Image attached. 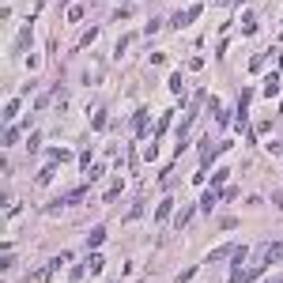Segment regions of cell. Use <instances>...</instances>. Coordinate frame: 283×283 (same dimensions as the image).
<instances>
[{
	"label": "cell",
	"instance_id": "obj_1",
	"mask_svg": "<svg viewBox=\"0 0 283 283\" xmlns=\"http://www.w3.org/2000/svg\"><path fill=\"white\" fill-rule=\"evenodd\" d=\"M193 212H200V208H197V204H185L182 215L174 219V230H185V226H189V219H193Z\"/></svg>",
	"mask_w": 283,
	"mask_h": 283
},
{
	"label": "cell",
	"instance_id": "obj_2",
	"mask_svg": "<svg viewBox=\"0 0 283 283\" xmlns=\"http://www.w3.org/2000/svg\"><path fill=\"white\" fill-rule=\"evenodd\" d=\"M276 261H283V238L272 242L268 249H264V264H276Z\"/></svg>",
	"mask_w": 283,
	"mask_h": 283
},
{
	"label": "cell",
	"instance_id": "obj_3",
	"mask_svg": "<svg viewBox=\"0 0 283 283\" xmlns=\"http://www.w3.org/2000/svg\"><path fill=\"white\" fill-rule=\"evenodd\" d=\"M102 242H106V226H95V230L87 234V249H99Z\"/></svg>",
	"mask_w": 283,
	"mask_h": 283
},
{
	"label": "cell",
	"instance_id": "obj_4",
	"mask_svg": "<svg viewBox=\"0 0 283 283\" xmlns=\"http://www.w3.org/2000/svg\"><path fill=\"white\" fill-rule=\"evenodd\" d=\"M170 208H174V197H166V200L155 208V219H159V223H166V219H170Z\"/></svg>",
	"mask_w": 283,
	"mask_h": 283
},
{
	"label": "cell",
	"instance_id": "obj_5",
	"mask_svg": "<svg viewBox=\"0 0 283 283\" xmlns=\"http://www.w3.org/2000/svg\"><path fill=\"white\" fill-rule=\"evenodd\" d=\"M193 19H189V12H174V19H170V27L174 30H182V27H189Z\"/></svg>",
	"mask_w": 283,
	"mask_h": 283
},
{
	"label": "cell",
	"instance_id": "obj_6",
	"mask_svg": "<svg viewBox=\"0 0 283 283\" xmlns=\"http://www.w3.org/2000/svg\"><path fill=\"white\" fill-rule=\"evenodd\" d=\"M197 208H200V212H204V215H208V212H212V208H215V193H204V197L197 200Z\"/></svg>",
	"mask_w": 283,
	"mask_h": 283
},
{
	"label": "cell",
	"instance_id": "obj_7",
	"mask_svg": "<svg viewBox=\"0 0 283 283\" xmlns=\"http://www.w3.org/2000/svg\"><path fill=\"white\" fill-rule=\"evenodd\" d=\"M234 249H238V245H219V249H212V253H208V261H223V257H230Z\"/></svg>",
	"mask_w": 283,
	"mask_h": 283
},
{
	"label": "cell",
	"instance_id": "obj_8",
	"mask_svg": "<svg viewBox=\"0 0 283 283\" xmlns=\"http://www.w3.org/2000/svg\"><path fill=\"white\" fill-rule=\"evenodd\" d=\"M242 34H257V15H253V12L242 19Z\"/></svg>",
	"mask_w": 283,
	"mask_h": 283
},
{
	"label": "cell",
	"instance_id": "obj_9",
	"mask_svg": "<svg viewBox=\"0 0 283 283\" xmlns=\"http://www.w3.org/2000/svg\"><path fill=\"white\" fill-rule=\"evenodd\" d=\"M53 272H57V264H53V261H49V264H45V268L38 272L34 280H38V283H49V280H53Z\"/></svg>",
	"mask_w": 283,
	"mask_h": 283
},
{
	"label": "cell",
	"instance_id": "obj_10",
	"mask_svg": "<svg viewBox=\"0 0 283 283\" xmlns=\"http://www.w3.org/2000/svg\"><path fill=\"white\" fill-rule=\"evenodd\" d=\"M226 178H230V170H226V166H223V170H215V174H212V193H215V189H219V185L226 182Z\"/></svg>",
	"mask_w": 283,
	"mask_h": 283
},
{
	"label": "cell",
	"instance_id": "obj_11",
	"mask_svg": "<svg viewBox=\"0 0 283 283\" xmlns=\"http://www.w3.org/2000/svg\"><path fill=\"white\" fill-rule=\"evenodd\" d=\"M87 268H91V272H102V268H106V261H102L99 253H91V257H87Z\"/></svg>",
	"mask_w": 283,
	"mask_h": 283
},
{
	"label": "cell",
	"instance_id": "obj_12",
	"mask_svg": "<svg viewBox=\"0 0 283 283\" xmlns=\"http://www.w3.org/2000/svg\"><path fill=\"white\" fill-rule=\"evenodd\" d=\"M19 136H23V128H8V132H4V147H12Z\"/></svg>",
	"mask_w": 283,
	"mask_h": 283
},
{
	"label": "cell",
	"instance_id": "obj_13",
	"mask_svg": "<svg viewBox=\"0 0 283 283\" xmlns=\"http://www.w3.org/2000/svg\"><path fill=\"white\" fill-rule=\"evenodd\" d=\"M276 91H280V76H268L264 80V95H276Z\"/></svg>",
	"mask_w": 283,
	"mask_h": 283
},
{
	"label": "cell",
	"instance_id": "obj_14",
	"mask_svg": "<svg viewBox=\"0 0 283 283\" xmlns=\"http://www.w3.org/2000/svg\"><path fill=\"white\" fill-rule=\"evenodd\" d=\"M132 38H136V34H125V38H121V42H117V49H113V57H121L128 49V45H132Z\"/></svg>",
	"mask_w": 283,
	"mask_h": 283
},
{
	"label": "cell",
	"instance_id": "obj_15",
	"mask_svg": "<svg viewBox=\"0 0 283 283\" xmlns=\"http://www.w3.org/2000/svg\"><path fill=\"white\" fill-rule=\"evenodd\" d=\"M91 125H95V128L102 132V128H106V110H95V117H91Z\"/></svg>",
	"mask_w": 283,
	"mask_h": 283
},
{
	"label": "cell",
	"instance_id": "obj_16",
	"mask_svg": "<svg viewBox=\"0 0 283 283\" xmlns=\"http://www.w3.org/2000/svg\"><path fill=\"white\" fill-rule=\"evenodd\" d=\"M166 87H170V91H174V95H182V76L174 72V76H170V80H166Z\"/></svg>",
	"mask_w": 283,
	"mask_h": 283
},
{
	"label": "cell",
	"instance_id": "obj_17",
	"mask_svg": "<svg viewBox=\"0 0 283 283\" xmlns=\"http://www.w3.org/2000/svg\"><path fill=\"white\" fill-rule=\"evenodd\" d=\"M132 125H136V132H143V128H147V113H136V117H132Z\"/></svg>",
	"mask_w": 283,
	"mask_h": 283
},
{
	"label": "cell",
	"instance_id": "obj_18",
	"mask_svg": "<svg viewBox=\"0 0 283 283\" xmlns=\"http://www.w3.org/2000/svg\"><path fill=\"white\" fill-rule=\"evenodd\" d=\"M193 276H197V264H189V268H185V272H182V276H178V280H174V283H189V280H193Z\"/></svg>",
	"mask_w": 283,
	"mask_h": 283
},
{
	"label": "cell",
	"instance_id": "obj_19",
	"mask_svg": "<svg viewBox=\"0 0 283 283\" xmlns=\"http://www.w3.org/2000/svg\"><path fill=\"white\" fill-rule=\"evenodd\" d=\"M166 125H170V113H162V117H159V125H155V136H162V132H166Z\"/></svg>",
	"mask_w": 283,
	"mask_h": 283
},
{
	"label": "cell",
	"instance_id": "obj_20",
	"mask_svg": "<svg viewBox=\"0 0 283 283\" xmlns=\"http://www.w3.org/2000/svg\"><path fill=\"white\" fill-rule=\"evenodd\" d=\"M49 178H53V162H49V166H45L42 174H38V185H49Z\"/></svg>",
	"mask_w": 283,
	"mask_h": 283
},
{
	"label": "cell",
	"instance_id": "obj_21",
	"mask_svg": "<svg viewBox=\"0 0 283 283\" xmlns=\"http://www.w3.org/2000/svg\"><path fill=\"white\" fill-rule=\"evenodd\" d=\"M15 113H19V99H12L8 106H4V117H15Z\"/></svg>",
	"mask_w": 283,
	"mask_h": 283
},
{
	"label": "cell",
	"instance_id": "obj_22",
	"mask_svg": "<svg viewBox=\"0 0 283 283\" xmlns=\"http://www.w3.org/2000/svg\"><path fill=\"white\" fill-rule=\"evenodd\" d=\"M38 147H42V136L34 132V136H30V140H27V151H38Z\"/></svg>",
	"mask_w": 283,
	"mask_h": 283
},
{
	"label": "cell",
	"instance_id": "obj_23",
	"mask_svg": "<svg viewBox=\"0 0 283 283\" xmlns=\"http://www.w3.org/2000/svg\"><path fill=\"white\" fill-rule=\"evenodd\" d=\"M234 4H242V0H234Z\"/></svg>",
	"mask_w": 283,
	"mask_h": 283
},
{
	"label": "cell",
	"instance_id": "obj_24",
	"mask_svg": "<svg viewBox=\"0 0 283 283\" xmlns=\"http://www.w3.org/2000/svg\"><path fill=\"white\" fill-rule=\"evenodd\" d=\"M280 283H283V280H280Z\"/></svg>",
	"mask_w": 283,
	"mask_h": 283
}]
</instances>
